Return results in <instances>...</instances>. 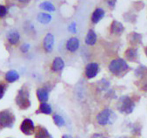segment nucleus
I'll use <instances>...</instances> for the list:
<instances>
[{
  "instance_id": "f257e3e1",
  "label": "nucleus",
  "mask_w": 147,
  "mask_h": 138,
  "mask_svg": "<svg viewBox=\"0 0 147 138\" xmlns=\"http://www.w3.org/2000/svg\"><path fill=\"white\" fill-rule=\"evenodd\" d=\"M109 71L115 76L121 78L125 76L130 70L131 67L124 59H114L111 61L108 66Z\"/></svg>"
},
{
  "instance_id": "f03ea898",
  "label": "nucleus",
  "mask_w": 147,
  "mask_h": 138,
  "mask_svg": "<svg viewBox=\"0 0 147 138\" xmlns=\"http://www.w3.org/2000/svg\"><path fill=\"white\" fill-rule=\"evenodd\" d=\"M15 101L18 107L22 110H26L31 107L32 101L30 100V91L25 85L22 86V88L18 90Z\"/></svg>"
},
{
  "instance_id": "7ed1b4c3",
  "label": "nucleus",
  "mask_w": 147,
  "mask_h": 138,
  "mask_svg": "<svg viewBox=\"0 0 147 138\" xmlns=\"http://www.w3.org/2000/svg\"><path fill=\"white\" fill-rule=\"evenodd\" d=\"M136 104L135 101L129 95H122L119 98L117 103V110L124 115H130L135 109Z\"/></svg>"
},
{
  "instance_id": "20e7f679",
  "label": "nucleus",
  "mask_w": 147,
  "mask_h": 138,
  "mask_svg": "<svg viewBox=\"0 0 147 138\" xmlns=\"http://www.w3.org/2000/svg\"><path fill=\"white\" fill-rule=\"evenodd\" d=\"M116 118H117L116 114L110 107H105L96 116L97 122L101 126L112 124L113 122L116 120Z\"/></svg>"
},
{
  "instance_id": "39448f33",
  "label": "nucleus",
  "mask_w": 147,
  "mask_h": 138,
  "mask_svg": "<svg viewBox=\"0 0 147 138\" xmlns=\"http://www.w3.org/2000/svg\"><path fill=\"white\" fill-rule=\"evenodd\" d=\"M16 121V117L11 110L5 109L0 111V130L5 128H12Z\"/></svg>"
},
{
  "instance_id": "423d86ee",
  "label": "nucleus",
  "mask_w": 147,
  "mask_h": 138,
  "mask_svg": "<svg viewBox=\"0 0 147 138\" xmlns=\"http://www.w3.org/2000/svg\"><path fill=\"white\" fill-rule=\"evenodd\" d=\"M35 125L32 122V120L26 118L24 119L21 125H20V130L22 133H24L25 135H32L35 132Z\"/></svg>"
},
{
  "instance_id": "0eeeda50",
  "label": "nucleus",
  "mask_w": 147,
  "mask_h": 138,
  "mask_svg": "<svg viewBox=\"0 0 147 138\" xmlns=\"http://www.w3.org/2000/svg\"><path fill=\"white\" fill-rule=\"evenodd\" d=\"M99 72V66L96 62H91L85 67V76L87 79L95 78Z\"/></svg>"
},
{
  "instance_id": "6e6552de",
  "label": "nucleus",
  "mask_w": 147,
  "mask_h": 138,
  "mask_svg": "<svg viewBox=\"0 0 147 138\" xmlns=\"http://www.w3.org/2000/svg\"><path fill=\"white\" fill-rule=\"evenodd\" d=\"M124 31H125V26L121 22L117 20H113L111 22L110 26V33L111 34L116 36H120L122 35Z\"/></svg>"
},
{
  "instance_id": "1a4fd4ad",
  "label": "nucleus",
  "mask_w": 147,
  "mask_h": 138,
  "mask_svg": "<svg viewBox=\"0 0 147 138\" xmlns=\"http://www.w3.org/2000/svg\"><path fill=\"white\" fill-rule=\"evenodd\" d=\"M55 44V37L52 33H47L43 40V47L46 52H51L53 50Z\"/></svg>"
},
{
  "instance_id": "9d476101",
  "label": "nucleus",
  "mask_w": 147,
  "mask_h": 138,
  "mask_svg": "<svg viewBox=\"0 0 147 138\" xmlns=\"http://www.w3.org/2000/svg\"><path fill=\"white\" fill-rule=\"evenodd\" d=\"M125 57L128 61L131 62H138V52L137 48H129L125 52Z\"/></svg>"
},
{
  "instance_id": "9b49d317",
  "label": "nucleus",
  "mask_w": 147,
  "mask_h": 138,
  "mask_svg": "<svg viewBox=\"0 0 147 138\" xmlns=\"http://www.w3.org/2000/svg\"><path fill=\"white\" fill-rule=\"evenodd\" d=\"M35 137L34 138H52V135L49 133L47 128L43 126L38 125L35 128Z\"/></svg>"
},
{
  "instance_id": "f8f14e48",
  "label": "nucleus",
  "mask_w": 147,
  "mask_h": 138,
  "mask_svg": "<svg viewBox=\"0 0 147 138\" xmlns=\"http://www.w3.org/2000/svg\"><path fill=\"white\" fill-rule=\"evenodd\" d=\"M37 97L41 103L47 102V101L49 99V89L46 87H42V88H38Z\"/></svg>"
},
{
  "instance_id": "ddd939ff",
  "label": "nucleus",
  "mask_w": 147,
  "mask_h": 138,
  "mask_svg": "<svg viewBox=\"0 0 147 138\" xmlns=\"http://www.w3.org/2000/svg\"><path fill=\"white\" fill-rule=\"evenodd\" d=\"M79 47V39L76 37H72L66 42V49L71 52H75Z\"/></svg>"
},
{
  "instance_id": "4468645a",
  "label": "nucleus",
  "mask_w": 147,
  "mask_h": 138,
  "mask_svg": "<svg viewBox=\"0 0 147 138\" xmlns=\"http://www.w3.org/2000/svg\"><path fill=\"white\" fill-rule=\"evenodd\" d=\"M105 15V12L102 8H97L94 10V12L92 14V22L94 24H98L100 20L103 19V18Z\"/></svg>"
},
{
  "instance_id": "2eb2a0df",
  "label": "nucleus",
  "mask_w": 147,
  "mask_h": 138,
  "mask_svg": "<svg viewBox=\"0 0 147 138\" xmlns=\"http://www.w3.org/2000/svg\"><path fill=\"white\" fill-rule=\"evenodd\" d=\"M65 67V62L63 61L62 58L60 57H56L51 64V70L53 72H60L61 70H63V68Z\"/></svg>"
},
{
  "instance_id": "dca6fc26",
  "label": "nucleus",
  "mask_w": 147,
  "mask_h": 138,
  "mask_svg": "<svg viewBox=\"0 0 147 138\" xmlns=\"http://www.w3.org/2000/svg\"><path fill=\"white\" fill-rule=\"evenodd\" d=\"M97 39L98 38H97V34H96L95 31L92 29H90L86 34L84 42L88 46H94L97 42Z\"/></svg>"
},
{
  "instance_id": "f3484780",
  "label": "nucleus",
  "mask_w": 147,
  "mask_h": 138,
  "mask_svg": "<svg viewBox=\"0 0 147 138\" xmlns=\"http://www.w3.org/2000/svg\"><path fill=\"white\" fill-rule=\"evenodd\" d=\"M52 113V107L47 102L40 103L38 109L36 111V114H45V115H51Z\"/></svg>"
},
{
  "instance_id": "a211bd4d",
  "label": "nucleus",
  "mask_w": 147,
  "mask_h": 138,
  "mask_svg": "<svg viewBox=\"0 0 147 138\" xmlns=\"http://www.w3.org/2000/svg\"><path fill=\"white\" fill-rule=\"evenodd\" d=\"M7 39L10 44L17 45L20 40V34L18 31H11L7 33Z\"/></svg>"
},
{
  "instance_id": "6ab92c4d",
  "label": "nucleus",
  "mask_w": 147,
  "mask_h": 138,
  "mask_svg": "<svg viewBox=\"0 0 147 138\" xmlns=\"http://www.w3.org/2000/svg\"><path fill=\"white\" fill-rule=\"evenodd\" d=\"M19 79V73L16 70H10L5 73V80L9 83H13Z\"/></svg>"
},
{
  "instance_id": "aec40b11",
  "label": "nucleus",
  "mask_w": 147,
  "mask_h": 138,
  "mask_svg": "<svg viewBox=\"0 0 147 138\" xmlns=\"http://www.w3.org/2000/svg\"><path fill=\"white\" fill-rule=\"evenodd\" d=\"M52 19V17L48 14V13H45V12H39L37 16V20L43 24H49Z\"/></svg>"
},
{
  "instance_id": "412c9836",
  "label": "nucleus",
  "mask_w": 147,
  "mask_h": 138,
  "mask_svg": "<svg viewBox=\"0 0 147 138\" xmlns=\"http://www.w3.org/2000/svg\"><path fill=\"white\" fill-rule=\"evenodd\" d=\"M39 7H40L42 10L46 11V12H55V10H56L54 5H53L52 3L49 2V1H45V2L41 3V4L39 5Z\"/></svg>"
},
{
  "instance_id": "4be33fe9",
  "label": "nucleus",
  "mask_w": 147,
  "mask_h": 138,
  "mask_svg": "<svg viewBox=\"0 0 147 138\" xmlns=\"http://www.w3.org/2000/svg\"><path fill=\"white\" fill-rule=\"evenodd\" d=\"M52 119H53V122H54L55 125L57 126V127L61 128V127H63V126L65 125V122L64 118L60 115L54 114L53 116H52Z\"/></svg>"
},
{
  "instance_id": "5701e85b",
  "label": "nucleus",
  "mask_w": 147,
  "mask_h": 138,
  "mask_svg": "<svg viewBox=\"0 0 147 138\" xmlns=\"http://www.w3.org/2000/svg\"><path fill=\"white\" fill-rule=\"evenodd\" d=\"M131 44L133 46H137L138 43L142 42V35L137 33H133L131 35Z\"/></svg>"
},
{
  "instance_id": "b1692460",
  "label": "nucleus",
  "mask_w": 147,
  "mask_h": 138,
  "mask_svg": "<svg viewBox=\"0 0 147 138\" xmlns=\"http://www.w3.org/2000/svg\"><path fill=\"white\" fill-rule=\"evenodd\" d=\"M145 67L144 66H140L135 70V74L138 77H142L144 73H145Z\"/></svg>"
},
{
  "instance_id": "393cba45",
  "label": "nucleus",
  "mask_w": 147,
  "mask_h": 138,
  "mask_svg": "<svg viewBox=\"0 0 147 138\" xmlns=\"http://www.w3.org/2000/svg\"><path fill=\"white\" fill-rule=\"evenodd\" d=\"M6 88H7V86L5 83H0V100L4 97Z\"/></svg>"
},
{
  "instance_id": "a878e982",
  "label": "nucleus",
  "mask_w": 147,
  "mask_h": 138,
  "mask_svg": "<svg viewBox=\"0 0 147 138\" xmlns=\"http://www.w3.org/2000/svg\"><path fill=\"white\" fill-rule=\"evenodd\" d=\"M68 31L71 33H77V24L76 22H72L69 26H68Z\"/></svg>"
},
{
  "instance_id": "bb28decb",
  "label": "nucleus",
  "mask_w": 147,
  "mask_h": 138,
  "mask_svg": "<svg viewBox=\"0 0 147 138\" xmlns=\"http://www.w3.org/2000/svg\"><path fill=\"white\" fill-rule=\"evenodd\" d=\"M30 48H31V45H30V44H27V43H25V44H24V45H22V46H20V50H21V52H24V53L28 52L29 50H30Z\"/></svg>"
},
{
  "instance_id": "cd10ccee",
  "label": "nucleus",
  "mask_w": 147,
  "mask_h": 138,
  "mask_svg": "<svg viewBox=\"0 0 147 138\" xmlns=\"http://www.w3.org/2000/svg\"><path fill=\"white\" fill-rule=\"evenodd\" d=\"M6 14H7V8L3 5H0V18L5 17Z\"/></svg>"
},
{
  "instance_id": "c85d7f7f",
  "label": "nucleus",
  "mask_w": 147,
  "mask_h": 138,
  "mask_svg": "<svg viewBox=\"0 0 147 138\" xmlns=\"http://www.w3.org/2000/svg\"><path fill=\"white\" fill-rule=\"evenodd\" d=\"M92 138H108L107 136H105L104 134L101 133H95L92 135Z\"/></svg>"
},
{
  "instance_id": "c756f323",
  "label": "nucleus",
  "mask_w": 147,
  "mask_h": 138,
  "mask_svg": "<svg viewBox=\"0 0 147 138\" xmlns=\"http://www.w3.org/2000/svg\"><path fill=\"white\" fill-rule=\"evenodd\" d=\"M107 4H108L111 7H114V6H115V4H116V1H107Z\"/></svg>"
},
{
  "instance_id": "7c9ffc66",
  "label": "nucleus",
  "mask_w": 147,
  "mask_h": 138,
  "mask_svg": "<svg viewBox=\"0 0 147 138\" xmlns=\"http://www.w3.org/2000/svg\"><path fill=\"white\" fill-rule=\"evenodd\" d=\"M62 138H73L71 135H63Z\"/></svg>"
},
{
  "instance_id": "2f4dec72",
  "label": "nucleus",
  "mask_w": 147,
  "mask_h": 138,
  "mask_svg": "<svg viewBox=\"0 0 147 138\" xmlns=\"http://www.w3.org/2000/svg\"><path fill=\"white\" fill-rule=\"evenodd\" d=\"M119 138H128V137H125V136H122V137H119Z\"/></svg>"
}]
</instances>
